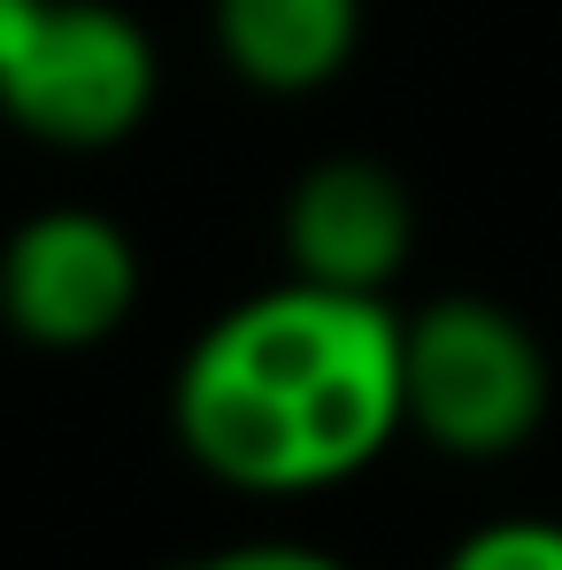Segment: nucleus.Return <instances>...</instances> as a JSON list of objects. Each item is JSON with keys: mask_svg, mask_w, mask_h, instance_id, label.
<instances>
[{"mask_svg": "<svg viewBox=\"0 0 562 570\" xmlns=\"http://www.w3.org/2000/svg\"><path fill=\"white\" fill-rule=\"evenodd\" d=\"M401 409L408 432L455 463H501L540 440L555 371L540 332L493 293H440L401 316Z\"/></svg>", "mask_w": 562, "mask_h": 570, "instance_id": "7ed1b4c3", "label": "nucleus"}, {"mask_svg": "<svg viewBox=\"0 0 562 570\" xmlns=\"http://www.w3.org/2000/svg\"><path fill=\"white\" fill-rule=\"evenodd\" d=\"M170 432L231 493L308 501L408 432L401 308L385 293L278 278L216 308L170 379Z\"/></svg>", "mask_w": 562, "mask_h": 570, "instance_id": "f257e3e1", "label": "nucleus"}, {"mask_svg": "<svg viewBox=\"0 0 562 570\" xmlns=\"http://www.w3.org/2000/svg\"><path fill=\"white\" fill-rule=\"evenodd\" d=\"M0 8H8V0H0Z\"/></svg>", "mask_w": 562, "mask_h": 570, "instance_id": "1a4fd4ad", "label": "nucleus"}, {"mask_svg": "<svg viewBox=\"0 0 562 570\" xmlns=\"http://www.w3.org/2000/svg\"><path fill=\"white\" fill-rule=\"evenodd\" d=\"M285 278L385 293L416 255V193L377 155H324L278 200Z\"/></svg>", "mask_w": 562, "mask_h": 570, "instance_id": "39448f33", "label": "nucleus"}, {"mask_svg": "<svg viewBox=\"0 0 562 570\" xmlns=\"http://www.w3.org/2000/svg\"><path fill=\"white\" fill-rule=\"evenodd\" d=\"M139 239L100 208H31L0 239V324L39 355H86L139 308Z\"/></svg>", "mask_w": 562, "mask_h": 570, "instance_id": "20e7f679", "label": "nucleus"}, {"mask_svg": "<svg viewBox=\"0 0 562 570\" xmlns=\"http://www.w3.org/2000/svg\"><path fill=\"white\" fill-rule=\"evenodd\" d=\"M178 570H355L324 548H300V540H239V548H216V556H193Z\"/></svg>", "mask_w": 562, "mask_h": 570, "instance_id": "6e6552de", "label": "nucleus"}, {"mask_svg": "<svg viewBox=\"0 0 562 570\" xmlns=\"http://www.w3.org/2000/svg\"><path fill=\"white\" fill-rule=\"evenodd\" d=\"M216 62L270 100L324 94L363 47V0H208Z\"/></svg>", "mask_w": 562, "mask_h": 570, "instance_id": "423d86ee", "label": "nucleus"}, {"mask_svg": "<svg viewBox=\"0 0 562 570\" xmlns=\"http://www.w3.org/2000/svg\"><path fill=\"white\" fill-rule=\"evenodd\" d=\"M440 570H562V517H485Z\"/></svg>", "mask_w": 562, "mask_h": 570, "instance_id": "0eeeda50", "label": "nucleus"}, {"mask_svg": "<svg viewBox=\"0 0 562 570\" xmlns=\"http://www.w3.org/2000/svg\"><path fill=\"white\" fill-rule=\"evenodd\" d=\"M162 94L147 23L116 0H8L0 8V116L55 155L124 147Z\"/></svg>", "mask_w": 562, "mask_h": 570, "instance_id": "f03ea898", "label": "nucleus"}]
</instances>
